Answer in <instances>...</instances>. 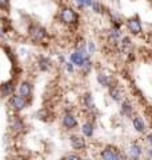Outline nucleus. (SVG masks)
Here are the masks:
<instances>
[{"instance_id": "1", "label": "nucleus", "mask_w": 152, "mask_h": 160, "mask_svg": "<svg viewBox=\"0 0 152 160\" xmlns=\"http://www.w3.org/2000/svg\"><path fill=\"white\" fill-rule=\"evenodd\" d=\"M59 20L62 22V24H64V26L73 27V26H78V24H79L80 16H79L78 11H75L72 7L64 6L59 11Z\"/></svg>"}, {"instance_id": "2", "label": "nucleus", "mask_w": 152, "mask_h": 160, "mask_svg": "<svg viewBox=\"0 0 152 160\" xmlns=\"http://www.w3.org/2000/svg\"><path fill=\"white\" fill-rule=\"evenodd\" d=\"M28 38L35 44H42L48 39V31L38 23H31L28 26Z\"/></svg>"}, {"instance_id": "3", "label": "nucleus", "mask_w": 152, "mask_h": 160, "mask_svg": "<svg viewBox=\"0 0 152 160\" xmlns=\"http://www.w3.org/2000/svg\"><path fill=\"white\" fill-rule=\"evenodd\" d=\"M31 100H28L27 98L22 96L19 93H12L11 96H8V106L11 107L15 112H22L25 108L29 106Z\"/></svg>"}, {"instance_id": "4", "label": "nucleus", "mask_w": 152, "mask_h": 160, "mask_svg": "<svg viewBox=\"0 0 152 160\" xmlns=\"http://www.w3.org/2000/svg\"><path fill=\"white\" fill-rule=\"evenodd\" d=\"M99 156L104 160H121V159L127 158V155H124L118 147L111 146L109 144V146H105L103 149H101Z\"/></svg>"}, {"instance_id": "5", "label": "nucleus", "mask_w": 152, "mask_h": 160, "mask_svg": "<svg viewBox=\"0 0 152 160\" xmlns=\"http://www.w3.org/2000/svg\"><path fill=\"white\" fill-rule=\"evenodd\" d=\"M115 48H118V51L120 53L125 55V56H132L134 55V43H132V39L129 36H124L123 35Z\"/></svg>"}, {"instance_id": "6", "label": "nucleus", "mask_w": 152, "mask_h": 160, "mask_svg": "<svg viewBox=\"0 0 152 160\" xmlns=\"http://www.w3.org/2000/svg\"><path fill=\"white\" fill-rule=\"evenodd\" d=\"M125 27L132 36H140L143 33V26L139 16H132L125 20Z\"/></svg>"}, {"instance_id": "7", "label": "nucleus", "mask_w": 152, "mask_h": 160, "mask_svg": "<svg viewBox=\"0 0 152 160\" xmlns=\"http://www.w3.org/2000/svg\"><path fill=\"white\" fill-rule=\"evenodd\" d=\"M123 26H115V24H111V28L108 31V35H107V42L111 46L116 47V44L120 40V38L123 36V29H121Z\"/></svg>"}, {"instance_id": "8", "label": "nucleus", "mask_w": 152, "mask_h": 160, "mask_svg": "<svg viewBox=\"0 0 152 160\" xmlns=\"http://www.w3.org/2000/svg\"><path fill=\"white\" fill-rule=\"evenodd\" d=\"M108 89V95H109V98L112 102L115 103H120L121 100H123L125 98V95H124V89L121 88V86H119L118 83H112L111 86L107 88Z\"/></svg>"}, {"instance_id": "9", "label": "nucleus", "mask_w": 152, "mask_h": 160, "mask_svg": "<svg viewBox=\"0 0 152 160\" xmlns=\"http://www.w3.org/2000/svg\"><path fill=\"white\" fill-rule=\"evenodd\" d=\"M69 143H71V147L75 151H85V148H87V140H85V138L78 133L69 135Z\"/></svg>"}, {"instance_id": "10", "label": "nucleus", "mask_w": 152, "mask_h": 160, "mask_svg": "<svg viewBox=\"0 0 152 160\" xmlns=\"http://www.w3.org/2000/svg\"><path fill=\"white\" fill-rule=\"evenodd\" d=\"M16 93L22 95V96H24V98H27L28 100H31L32 95H33L32 83L28 82V80H23V82H20L18 88H16Z\"/></svg>"}, {"instance_id": "11", "label": "nucleus", "mask_w": 152, "mask_h": 160, "mask_svg": "<svg viewBox=\"0 0 152 160\" xmlns=\"http://www.w3.org/2000/svg\"><path fill=\"white\" fill-rule=\"evenodd\" d=\"M62 124L64 129H67V131H72V129H76L79 126V122L76 116L72 113V112H65L62 118Z\"/></svg>"}, {"instance_id": "12", "label": "nucleus", "mask_w": 152, "mask_h": 160, "mask_svg": "<svg viewBox=\"0 0 152 160\" xmlns=\"http://www.w3.org/2000/svg\"><path fill=\"white\" fill-rule=\"evenodd\" d=\"M144 153V149L143 146L139 143V142H132L127 148V158H131V159H140Z\"/></svg>"}, {"instance_id": "13", "label": "nucleus", "mask_w": 152, "mask_h": 160, "mask_svg": "<svg viewBox=\"0 0 152 160\" xmlns=\"http://www.w3.org/2000/svg\"><path fill=\"white\" fill-rule=\"evenodd\" d=\"M88 58H91V56H89L87 52H82V51H78V49H75V51L69 55V62L72 63L75 67L80 68Z\"/></svg>"}, {"instance_id": "14", "label": "nucleus", "mask_w": 152, "mask_h": 160, "mask_svg": "<svg viewBox=\"0 0 152 160\" xmlns=\"http://www.w3.org/2000/svg\"><path fill=\"white\" fill-rule=\"evenodd\" d=\"M83 104H84L85 109H87L91 115H92V113H98V107H96V103H95L92 92H85L83 95Z\"/></svg>"}, {"instance_id": "15", "label": "nucleus", "mask_w": 152, "mask_h": 160, "mask_svg": "<svg viewBox=\"0 0 152 160\" xmlns=\"http://www.w3.org/2000/svg\"><path fill=\"white\" fill-rule=\"evenodd\" d=\"M131 123H132V127L138 133H145L147 132V123L144 122L143 118L139 116V115H132V116H131Z\"/></svg>"}, {"instance_id": "16", "label": "nucleus", "mask_w": 152, "mask_h": 160, "mask_svg": "<svg viewBox=\"0 0 152 160\" xmlns=\"http://www.w3.org/2000/svg\"><path fill=\"white\" fill-rule=\"evenodd\" d=\"M9 124H11V129L15 132V133H22L25 131V123L24 120L18 116V115H13V116L11 118V120H9Z\"/></svg>"}, {"instance_id": "17", "label": "nucleus", "mask_w": 152, "mask_h": 160, "mask_svg": "<svg viewBox=\"0 0 152 160\" xmlns=\"http://www.w3.org/2000/svg\"><path fill=\"white\" fill-rule=\"evenodd\" d=\"M120 113L121 116H125V118H131L134 115V104L129 99L124 98L120 102Z\"/></svg>"}, {"instance_id": "18", "label": "nucleus", "mask_w": 152, "mask_h": 160, "mask_svg": "<svg viewBox=\"0 0 152 160\" xmlns=\"http://www.w3.org/2000/svg\"><path fill=\"white\" fill-rule=\"evenodd\" d=\"M96 82H98V84L100 87L108 88L111 84L114 83V78L105 72H98V75H96Z\"/></svg>"}, {"instance_id": "19", "label": "nucleus", "mask_w": 152, "mask_h": 160, "mask_svg": "<svg viewBox=\"0 0 152 160\" xmlns=\"http://www.w3.org/2000/svg\"><path fill=\"white\" fill-rule=\"evenodd\" d=\"M52 60H51L48 56H44V55H40L38 58V68L42 72H48L51 68H52Z\"/></svg>"}, {"instance_id": "20", "label": "nucleus", "mask_w": 152, "mask_h": 160, "mask_svg": "<svg viewBox=\"0 0 152 160\" xmlns=\"http://www.w3.org/2000/svg\"><path fill=\"white\" fill-rule=\"evenodd\" d=\"M82 132H83L84 138H88V139L92 138L94 133H95V124H94V122H91V120L84 122L82 124Z\"/></svg>"}, {"instance_id": "21", "label": "nucleus", "mask_w": 152, "mask_h": 160, "mask_svg": "<svg viewBox=\"0 0 152 160\" xmlns=\"http://www.w3.org/2000/svg\"><path fill=\"white\" fill-rule=\"evenodd\" d=\"M0 91H2L3 98H8V96H11V95L13 93V91H15V87H13L12 82L2 84V86H0Z\"/></svg>"}, {"instance_id": "22", "label": "nucleus", "mask_w": 152, "mask_h": 160, "mask_svg": "<svg viewBox=\"0 0 152 160\" xmlns=\"http://www.w3.org/2000/svg\"><path fill=\"white\" fill-rule=\"evenodd\" d=\"M89 8H92V11H94L96 15H104V13H105V7H104V4H101V2H98V0H94Z\"/></svg>"}, {"instance_id": "23", "label": "nucleus", "mask_w": 152, "mask_h": 160, "mask_svg": "<svg viewBox=\"0 0 152 160\" xmlns=\"http://www.w3.org/2000/svg\"><path fill=\"white\" fill-rule=\"evenodd\" d=\"M92 68H94V63H92V60H91V58H88V59L84 62L83 66L80 67V71H82L83 76H87V75H88L91 71H92Z\"/></svg>"}, {"instance_id": "24", "label": "nucleus", "mask_w": 152, "mask_h": 160, "mask_svg": "<svg viewBox=\"0 0 152 160\" xmlns=\"http://www.w3.org/2000/svg\"><path fill=\"white\" fill-rule=\"evenodd\" d=\"M73 2L78 4L79 9H84V8H89L94 0H73Z\"/></svg>"}, {"instance_id": "25", "label": "nucleus", "mask_w": 152, "mask_h": 160, "mask_svg": "<svg viewBox=\"0 0 152 160\" xmlns=\"http://www.w3.org/2000/svg\"><path fill=\"white\" fill-rule=\"evenodd\" d=\"M9 6H11V2H9V0H0V9L8 12L9 11Z\"/></svg>"}, {"instance_id": "26", "label": "nucleus", "mask_w": 152, "mask_h": 160, "mask_svg": "<svg viewBox=\"0 0 152 160\" xmlns=\"http://www.w3.org/2000/svg\"><path fill=\"white\" fill-rule=\"evenodd\" d=\"M87 52H88L89 56H92V55L96 52V46H95L94 42H88L87 43Z\"/></svg>"}, {"instance_id": "27", "label": "nucleus", "mask_w": 152, "mask_h": 160, "mask_svg": "<svg viewBox=\"0 0 152 160\" xmlns=\"http://www.w3.org/2000/svg\"><path fill=\"white\" fill-rule=\"evenodd\" d=\"M64 67H65V71L68 73H73L75 72V66L71 62H64Z\"/></svg>"}, {"instance_id": "28", "label": "nucleus", "mask_w": 152, "mask_h": 160, "mask_svg": "<svg viewBox=\"0 0 152 160\" xmlns=\"http://www.w3.org/2000/svg\"><path fill=\"white\" fill-rule=\"evenodd\" d=\"M82 156H80L79 153H68V155H65V156L63 159H80Z\"/></svg>"}, {"instance_id": "29", "label": "nucleus", "mask_w": 152, "mask_h": 160, "mask_svg": "<svg viewBox=\"0 0 152 160\" xmlns=\"http://www.w3.org/2000/svg\"><path fill=\"white\" fill-rule=\"evenodd\" d=\"M145 143L148 144V147L152 148V133H148V135L145 136Z\"/></svg>"}, {"instance_id": "30", "label": "nucleus", "mask_w": 152, "mask_h": 160, "mask_svg": "<svg viewBox=\"0 0 152 160\" xmlns=\"http://www.w3.org/2000/svg\"><path fill=\"white\" fill-rule=\"evenodd\" d=\"M145 155H147V156H148L149 159H152V148H151V147H148V148L145 149Z\"/></svg>"}, {"instance_id": "31", "label": "nucleus", "mask_w": 152, "mask_h": 160, "mask_svg": "<svg viewBox=\"0 0 152 160\" xmlns=\"http://www.w3.org/2000/svg\"><path fill=\"white\" fill-rule=\"evenodd\" d=\"M3 36H4V33H3L2 29H0V39H3Z\"/></svg>"}]
</instances>
